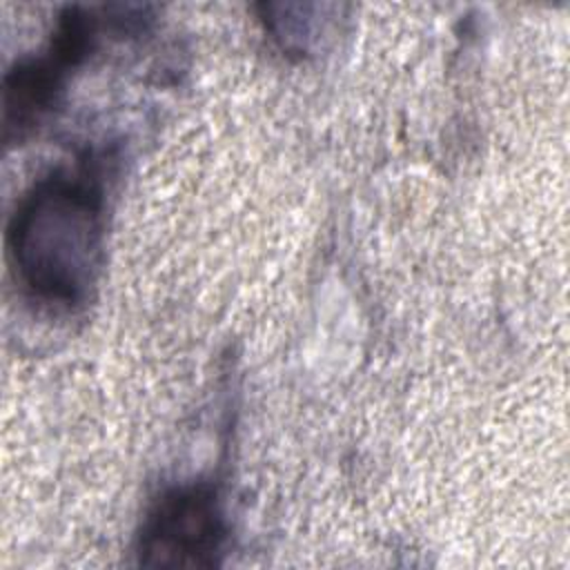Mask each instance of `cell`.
I'll return each mask as SVG.
<instances>
[{
    "label": "cell",
    "instance_id": "cell-1",
    "mask_svg": "<svg viewBox=\"0 0 570 570\" xmlns=\"http://www.w3.org/2000/svg\"><path fill=\"white\" fill-rule=\"evenodd\" d=\"M105 158L89 151L53 167L18 198L7 223V256L22 292L56 312L85 307L105 249Z\"/></svg>",
    "mask_w": 570,
    "mask_h": 570
},
{
    "label": "cell",
    "instance_id": "cell-2",
    "mask_svg": "<svg viewBox=\"0 0 570 570\" xmlns=\"http://www.w3.org/2000/svg\"><path fill=\"white\" fill-rule=\"evenodd\" d=\"M227 539L220 485L198 479L165 488L151 501L136 534V557L145 568H214Z\"/></svg>",
    "mask_w": 570,
    "mask_h": 570
},
{
    "label": "cell",
    "instance_id": "cell-3",
    "mask_svg": "<svg viewBox=\"0 0 570 570\" xmlns=\"http://www.w3.org/2000/svg\"><path fill=\"white\" fill-rule=\"evenodd\" d=\"M100 22L91 9L67 7L49 45L18 60L2 82V134L4 142L22 140L53 109L65 91L71 69H78L94 51Z\"/></svg>",
    "mask_w": 570,
    "mask_h": 570
}]
</instances>
